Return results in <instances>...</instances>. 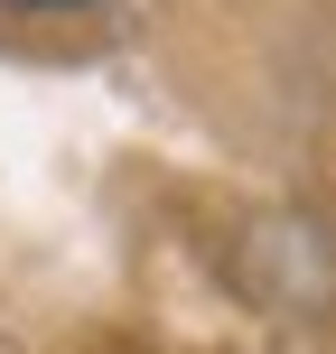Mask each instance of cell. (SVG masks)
<instances>
[{"mask_svg":"<svg viewBox=\"0 0 336 354\" xmlns=\"http://www.w3.org/2000/svg\"><path fill=\"white\" fill-rule=\"evenodd\" d=\"M233 280L281 317H327L336 308V233L318 214H252L233 243Z\"/></svg>","mask_w":336,"mask_h":354,"instance_id":"1","label":"cell"},{"mask_svg":"<svg viewBox=\"0 0 336 354\" xmlns=\"http://www.w3.org/2000/svg\"><path fill=\"white\" fill-rule=\"evenodd\" d=\"M19 10H85V0H19Z\"/></svg>","mask_w":336,"mask_h":354,"instance_id":"2","label":"cell"}]
</instances>
